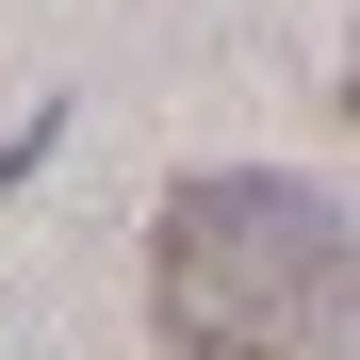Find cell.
Returning <instances> with one entry per match:
<instances>
[{
  "label": "cell",
  "mask_w": 360,
  "mask_h": 360,
  "mask_svg": "<svg viewBox=\"0 0 360 360\" xmlns=\"http://www.w3.org/2000/svg\"><path fill=\"white\" fill-rule=\"evenodd\" d=\"M148 328L180 360H344L360 344V229L278 164H197L148 213Z\"/></svg>",
  "instance_id": "1"
},
{
  "label": "cell",
  "mask_w": 360,
  "mask_h": 360,
  "mask_svg": "<svg viewBox=\"0 0 360 360\" xmlns=\"http://www.w3.org/2000/svg\"><path fill=\"white\" fill-rule=\"evenodd\" d=\"M49 148H66V98H49V115H17V131H0V197H17V180H33Z\"/></svg>",
  "instance_id": "2"
},
{
  "label": "cell",
  "mask_w": 360,
  "mask_h": 360,
  "mask_svg": "<svg viewBox=\"0 0 360 360\" xmlns=\"http://www.w3.org/2000/svg\"><path fill=\"white\" fill-rule=\"evenodd\" d=\"M344 115H360V49H344Z\"/></svg>",
  "instance_id": "3"
}]
</instances>
